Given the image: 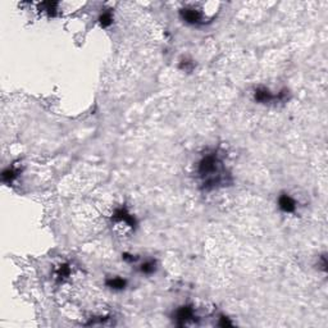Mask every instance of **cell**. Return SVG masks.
I'll use <instances>...</instances> for the list:
<instances>
[{
	"mask_svg": "<svg viewBox=\"0 0 328 328\" xmlns=\"http://www.w3.org/2000/svg\"><path fill=\"white\" fill-rule=\"evenodd\" d=\"M197 175L205 190L224 186L226 183H228V176H230L224 168L223 162L220 160L216 152L208 153L201 158L197 166Z\"/></svg>",
	"mask_w": 328,
	"mask_h": 328,
	"instance_id": "1",
	"label": "cell"
},
{
	"mask_svg": "<svg viewBox=\"0 0 328 328\" xmlns=\"http://www.w3.org/2000/svg\"><path fill=\"white\" fill-rule=\"evenodd\" d=\"M112 223L114 228L121 234H127L135 230L136 219L126 208H118L112 216Z\"/></svg>",
	"mask_w": 328,
	"mask_h": 328,
	"instance_id": "2",
	"label": "cell"
},
{
	"mask_svg": "<svg viewBox=\"0 0 328 328\" xmlns=\"http://www.w3.org/2000/svg\"><path fill=\"white\" fill-rule=\"evenodd\" d=\"M287 90H282L277 95H273L267 87H258L254 92V99L257 103L267 104L272 102H284L287 99Z\"/></svg>",
	"mask_w": 328,
	"mask_h": 328,
	"instance_id": "3",
	"label": "cell"
},
{
	"mask_svg": "<svg viewBox=\"0 0 328 328\" xmlns=\"http://www.w3.org/2000/svg\"><path fill=\"white\" fill-rule=\"evenodd\" d=\"M179 16L186 23L190 24H200L204 23V16L197 8H183L179 12Z\"/></svg>",
	"mask_w": 328,
	"mask_h": 328,
	"instance_id": "4",
	"label": "cell"
},
{
	"mask_svg": "<svg viewBox=\"0 0 328 328\" xmlns=\"http://www.w3.org/2000/svg\"><path fill=\"white\" fill-rule=\"evenodd\" d=\"M296 200L288 195V194H282L278 197V208L284 212V213H295L296 212Z\"/></svg>",
	"mask_w": 328,
	"mask_h": 328,
	"instance_id": "5",
	"label": "cell"
},
{
	"mask_svg": "<svg viewBox=\"0 0 328 328\" xmlns=\"http://www.w3.org/2000/svg\"><path fill=\"white\" fill-rule=\"evenodd\" d=\"M176 319L179 326H187L195 321V313L191 306H182L176 311Z\"/></svg>",
	"mask_w": 328,
	"mask_h": 328,
	"instance_id": "6",
	"label": "cell"
},
{
	"mask_svg": "<svg viewBox=\"0 0 328 328\" xmlns=\"http://www.w3.org/2000/svg\"><path fill=\"white\" fill-rule=\"evenodd\" d=\"M105 284L109 288H112V290H123L126 287V284H127V281L123 280L122 277H113L107 280Z\"/></svg>",
	"mask_w": 328,
	"mask_h": 328,
	"instance_id": "7",
	"label": "cell"
},
{
	"mask_svg": "<svg viewBox=\"0 0 328 328\" xmlns=\"http://www.w3.org/2000/svg\"><path fill=\"white\" fill-rule=\"evenodd\" d=\"M156 269V263L154 261H146L140 265V271L142 272L144 274H152L154 273Z\"/></svg>",
	"mask_w": 328,
	"mask_h": 328,
	"instance_id": "8",
	"label": "cell"
},
{
	"mask_svg": "<svg viewBox=\"0 0 328 328\" xmlns=\"http://www.w3.org/2000/svg\"><path fill=\"white\" fill-rule=\"evenodd\" d=\"M112 14L109 13V12H105V13H103L102 16H100V18H99V22H100V24H102L103 27H108V26H110L112 24Z\"/></svg>",
	"mask_w": 328,
	"mask_h": 328,
	"instance_id": "9",
	"label": "cell"
}]
</instances>
